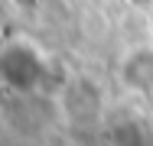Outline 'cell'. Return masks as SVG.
Wrapping results in <instances>:
<instances>
[{"label": "cell", "mask_w": 153, "mask_h": 146, "mask_svg": "<svg viewBox=\"0 0 153 146\" xmlns=\"http://www.w3.org/2000/svg\"><path fill=\"white\" fill-rule=\"evenodd\" d=\"M134 7H140V10H147V7H153V0H130Z\"/></svg>", "instance_id": "obj_1"}]
</instances>
